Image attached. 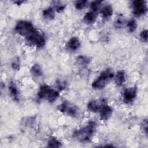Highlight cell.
Masks as SVG:
<instances>
[{"label": "cell", "mask_w": 148, "mask_h": 148, "mask_svg": "<svg viewBox=\"0 0 148 148\" xmlns=\"http://www.w3.org/2000/svg\"><path fill=\"white\" fill-rule=\"evenodd\" d=\"M96 123L94 121H89L87 124L75 131L73 137L80 142H87L93 137L96 131Z\"/></svg>", "instance_id": "obj_1"}, {"label": "cell", "mask_w": 148, "mask_h": 148, "mask_svg": "<svg viewBox=\"0 0 148 148\" xmlns=\"http://www.w3.org/2000/svg\"><path fill=\"white\" fill-rule=\"evenodd\" d=\"M114 74L111 68H106L103 71L99 76L92 83V88L101 90L105 88L112 79L114 77Z\"/></svg>", "instance_id": "obj_2"}, {"label": "cell", "mask_w": 148, "mask_h": 148, "mask_svg": "<svg viewBox=\"0 0 148 148\" xmlns=\"http://www.w3.org/2000/svg\"><path fill=\"white\" fill-rule=\"evenodd\" d=\"M60 93L47 84L42 85L38 92L37 97L39 99H46L50 103H53L58 98Z\"/></svg>", "instance_id": "obj_3"}, {"label": "cell", "mask_w": 148, "mask_h": 148, "mask_svg": "<svg viewBox=\"0 0 148 148\" xmlns=\"http://www.w3.org/2000/svg\"><path fill=\"white\" fill-rule=\"evenodd\" d=\"M58 109L60 112L72 117H77L80 114V109L77 106L67 101H64L60 104Z\"/></svg>", "instance_id": "obj_4"}, {"label": "cell", "mask_w": 148, "mask_h": 148, "mask_svg": "<svg viewBox=\"0 0 148 148\" xmlns=\"http://www.w3.org/2000/svg\"><path fill=\"white\" fill-rule=\"evenodd\" d=\"M26 42L29 45L35 46L38 48H42L46 45L45 36L36 29L31 32L26 38Z\"/></svg>", "instance_id": "obj_5"}, {"label": "cell", "mask_w": 148, "mask_h": 148, "mask_svg": "<svg viewBox=\"0 0 148 148\" xmlns=\"http://www.w3.org/2000/svg\"><path fill=\"white\" fill-rule=\"evenodd\" d=\"M36 28L34 27L32 23L27 20H20L18 21L14 27L15 31L22 36L26 38Z\"/></svg>", "instance_id": "obj_6"}, {"label": "cell", "mask_w": 148, "mask_h": 148, "mask_svg": "<svg viewBox=\"0 0 148 148\" xmlns=\"http://www.w3.org/2000/svg\"><path fill=\"white\" fill-rule=\"evenodd\" d=\"M132 13L136 17L145 15L147 12L146 1L143 0H136L132 2Z\"/></svg>", "instance_id": "obj_7"}, {"label": "cell", "mask_w": 148, "mask_h": 148, "mask_svg": "<svg viewBox=\"0 0 148 148\" xmlns=\"http://www.w3.org/2000/svg\"><path fill=\"white\" fill-rule=\"evenodd\" d=\"M137 95V88L136 87H131L125 89L123 92V99L127 104L131 103L135 100Z\"/></svg>", "instance_id": "obj_8"}, {"label": "cell", "mask_w": 148, "mask_h": 148, "mask_svg": "<svg viewBox=\"0 0 148 148\" xmlns=\"http://www.w3.org/2000/svg\"><path fill=\"white\" fill-rule=\"evenodd\" d=\"M105 103H106V102L104 99H92L88 102L87 108L89 111L93 113H96L99 112L102 106Z\"/></svg>", "instance_id": "obj_9"}, {"label": "cell", "mask_w": 148, "mask_h": 148, "mask_svg": "<svg viewBox=\"0 0 148 148\" xmlns=\"http://www.w3.org/2000/svg\"><path fill=\"white\" fill-rule=\"evenodd\" d=\"M99 112L100 119L102 121H106L111 117L113 113V109L110 106L105 103L102 106Z\"/></svg>", "instance_id": "obj_10"}, {"label": "cell", "mask_w": 148, "mask_h": 148, "mask_svg": "<svg viewBox=\"0 0 148 148\" xmlns=\"http://www.w3.org/2000/svg\"><path fill=\"white\" fill-rule=\"evenodd\" d=\"M81 42L80 39L76 36L71 38L66 44V47L70 51H76L80 48Z\"/></svg>", "instance_id": "obj_11"}, {"label": "cell", "mask_w": 148, "mask_h": 148, "mask_svg": "<svg viewBox=\"0 0 148 148\" xmlns=\"http://www.w3.org/2000/svg\"><path fill=\"white\" fill-rule=\"evenodd\" d=\"M8 89H9L10 95L12 98V99L16 102L19 101L20 98V91L18 90L17 86L15 84V83L13 82H10V83L9 84Z\"/></svg>", "instance_id": "obj_12"}, {"label": "cell", "mask_w": 148, "mask_h": 148, "mask_svg": "<svg viewBox=\"0 0 148 148\" xmlns=\"http://www.w3.org/2000/svg\"><path fill=\"white\" fill-rule=\"evenodd\" d=\"M97 17V14L92 11L87 12L83 17V21L87 24H92L95 23Z\"/></svg>", "instance_id": "obj_13"}, {"label": "cell", "mask_w": 148, "mask_h": 148, "mask_svg": "<svg viewBox=\"0 0 148 148\" xmlns=\"http://www.w3.org/2000/svg\"><path fill=\"white\" fill-rule=\"evenodd\" d=\"M114 82L117 86H121L125 82V73L123 71H119L114 76Z\"/></svg>", "instance_id": "obj_14"}, {"label": "cell", "mask_w": 148, "mask_h": 148, "mask_svg": "<svg viewBox=\"0 0 148 148\" xmlns=\"http://www.w3.org/2000/svg\"><path fill=\"white\" fill-rule=\"evenodd\" d=\"M42 16L46 20L50 21L55 17V11L53 8L49 7L44 9L42 12Z\"/></svg>", "instance_id": "obj_15"}, {"label": "cell", "mask_w": 148, "mask_h": 148, "mask_svg": "<svg viewBox=\"0 0 148 148\" xmlns=\"http://www.w3.org/2000/svg\"><path fill=\"white\" fill-rule=\"evenodd\" d=\"M91 61V59L89 57L83 55H80L76 59V64L79 66L85 67L87 66Z\"/></svg>", "instance_id": "obj_16"}, {"label": "cell", "mask_w": 148, "mask_h": 148, "mask_svg": "<svg viewBox=\"0 0 148 148\" xmlns=\"http://www.w3.org/2000/svg\"><path fill=\"white\" fill-rule=\"evenodd\" d=\"M113 12V8L110 5L104 6L101 10V16L104 19H108L110 18L112 16Z\"/></svg>", "instance_id": "obj_17"}, {"label": "cell", "mask_w": 148, "mask_h": 148, "mask_svg": "<svg viewBox=\"0 0 148 148\" xmlns=\"http://www.w3.org/2000/svg\"><path fill=\"white\" fill-rule=\"evenodd\" d=\"M30 72L31 75L35 77H40L43 75L42 68L39 64L36 63L31 66L30 69Z\"/></svg>", "instance_id": "obj_18"}, {"label": "cell", "mask_w": 148, "mask_h": 148, "mask_svg": "<svg viewBox=\"0 0 148 148\" xmlns=\"http://www.w3.org/2000/svg\"><path fill=\"white\" fill-rule=\"evenodd\" d=\"M47 147H60L62 146L61 142L56 137H50L47 141Z\"/></svg>", "instance_id": "obj_19"}, {"label": "cell", "mask_w": 148, "mask_h": 148, "mask_svg": "<svg viewBox=\"0 0 148 148\" xmlns=\"http://www.w3.org/2000/svg\"><path fill=\"white\" fill-rule=\"evenodd\" d=\"M125 23V20L124 17L122 14H119L115 19L114 22V27L118 29L121 28Z\"/></svg>", "instance_id": "obj_20"}, {"label": "cell", "mask_w": 148, "mask_h": 148, "mask_svg": "<svg viewBox=\"0 0 148 148\" xmlns=\"http://www.w3.org/2000/svg\"><path fill=\"white\" fill-rule=\"evenodd\" d=\"M127 28L130 32H134L137 28V22L134 18H131L127 22Z\"/></svg>", "instance_id": "obj_21"}, {"label": "cell", "mask_w": 148, "mask_h": 148, "mask_svg": "<svg viewBox=\"0 0 148 148\" xmlns=\"http://www.w3.org/2000/svg\"><path fill=\"white\" fill-rule=\"evenodd\" d=\"M102 3V1H94L92 2L90 5V9L91 10V11L97 13V12H98V10L99 9Z\"/></svg>", "instance_id": "obj_22"}, {"label": "cell", "mask_w": 148, "mask_h": 148, "mask_svg": "<svg viewBox=\"0 0 148 148\" xmlns=\"http://www.w3.org/2000/svg\"><path fill=\"white\" fill-rule=\"evenodd\" d=\"M87 1H77L75 3V8L77 10H82L86 7L87 3Z\"/></svg>", "instance_id": "obj_23"}, {"label": "cell", "mask_w": 148, "mask_h": 148, "mask_svg": "<svg viewBox=\"0 0 148 148\" xmlns=\"http://www.w3.org/2000/svg\"><path fill=\"white\" fill-rule=\"evenodd\" d=\"M11 66L13 70L18 71L20 69V62L19 58L18 57H16L15 58H14V60L12 61L11 63Z\"/></svg>", "instance_id": "obj_24"}, {"label": "cell", "mask_w": 148, "mask_h": 148, "mask_svg": "<svg viewBox=\"0 0 148 148\" xmlns=\"http://www.w3.org/2000/svg\"><path fill=\"white\" fill-rule=\"evenodd\" d=\"M54 8H55L57 12L60 13L65 9V5L61 3V2H60L59 1H56V2H54Z\"/></svg>", "instance_id": "obj_25"}, {"label": "cell", "mask_w": 148, "mask_h": 148, "mask_svg": "<svg viewBox=\"0 0 148 148\" xmlns=\"http://www.w3.org/2000/svg\"><path fill=\"white\" fill-rule=\"evenodd\" d=\"M140 38L142 42H147V30L143 29L141 31L140 34Z\"/></svg>", "instance_id": "obj_26"}, {"label": "cell", "mask_w": 148, "mask_h": 148, "mask_svg": "<svg viewBox=\"0 0 148 148\" xmlns=\"http://www.w3.org/2000/svg\"><path fill=\"white\" fill-rule=\"evenodd\" d=\"M142 129L143 130V132L145 133L146 135L147 134V119H145L143 120L142 123L141 124Z\"/></svg>", "instance_id": "obj_27"}, {"label": "cell", "mask_w": 148, "mask_h": 148, "mask_svg": "<svg viewBox=\"0 0 148 148\" xmlns=\"http://www.w3.org/2000/svg\"><path fill=\"white\" fill-rule=\"evenodd\" d=\"M23 2H24L23 1H16V2H14V3H16L17 5H20Z\"/></svg>", "instance_id": "obj_28"}]
</instances>
